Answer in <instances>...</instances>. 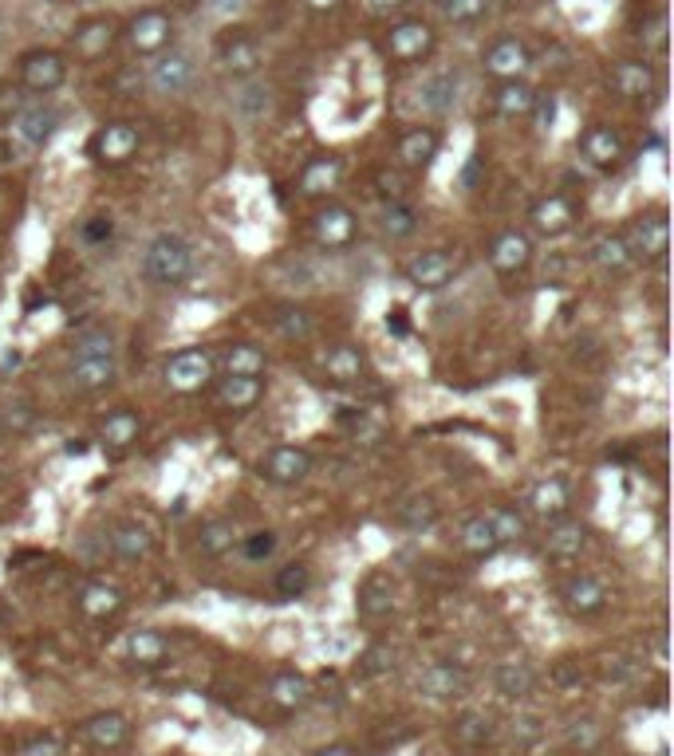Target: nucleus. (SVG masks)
Masks as SVG:
<instances>
[{"instance_id":"1","label":"nucleus","mask_w":674,"mask_h":756,"mask_svg":"<svg viewBox=\"0 0 674 756\" xmlns=\"http://www.w3.org/2000/svg\"><path fill=\"white\" fill-rule=\"evenodd\" d=\"M142 268H146V276H150L154 284L174 288V284H182V280L194 272V249H190V241L178 237V233H158V237L146 245Z\"/></svg>"},{"instance_id":"2","label":"nucleus","mask_w":674,"mask_h":756,"mask_svg":"<svg viewBox=\"0 0 674 756\" xmlns=\"http://www.w3.org/2000/svg\"><path fill=\"white\" fill-rule=\"evenodd\" d=\"M217 375V359L205 351V347H182L178 355L166 359V386L178 390V394H194L209 386Z\"/></svg>"},{"instance_id":"3","label":"nucleus","mask_w":674,"mask_h":756,"mask_svg":"<svg viewBox=\"0 0 674 756\" xmlns=\"http://www.w3.org/2000/svg\"><path fill=\"white\" fill-rule=\"evenodd\" d=\"M631 260H663L667 245H671V225H667V213H643L627 225L623 233Z\"/></svg>"},{"instance_id":"4","label":"nucleus","mask_w":674,"mask_h":756,"mask_svg":"<svg viewBox=\"0 0 674 756\" xmlns=\"http://www.w3.org/2000/svg\"><path fill=\"white\" fill-rule=\"evenodd\" d=\"M138 142H142V134L135 123H107L91 138V158L99 166H123L138 154Z\"/></svg>"},{"instance_id":"5","label":"nucleus","mask_w":674,"mask_h":756,"mask_svg":"<svg viewBox=\"0 0 674 756\" xmlns=\"http://www.w3.org/2000/svg\"><path fill=\"white\" fill-rule=\"evenodd\" d=\"M355 229H359L355 213H351L347 205H339V201H328V205L316 209V217H312V237H316L320 249H328V252L347 249V245L355 241Z\"/></svg>"},{"instance_id":"6","label":"nucleus","mask_w":674,"mask_h":756,"mask_svg":"<svg viewBox=\"0 0 674 756\" xmlns=\"http://www.w3.org/2000/svg\"><path fill=\"white\" fill-rule=\"evenodd\" d=\"M458 272V256L450 249H426L418 252L410 264H406V280L418 288V292H438L454 280Z\"/></svg>"},{"instance_id":"7","label":"nucleus","mask_w":674,"mask_h":756,"mask_svg":"<svg viewBox=\"0 0 674 756\" xmlns=\"http://www.w3.org/2000/svg\"><path fill=\"white\" fill-rule=\"evenodd\" d=\"M312 473V453L300 445H272L261 457V477L272 485H300Z\"/></svg>"},{"instance_id":"8","label":"nucleus","mask_w":674,"mask_h":756,"mask_svg":"<svg viewBox=\"0 0 674 756\" xmlns=\"http://www.w3.org/2000/svg\"><path fill=\"white\" fill-rule=\"evenodd\" d=\"M68 79V63L60 52H28L20 60V83L36 95H52L56 87H64Z\"/></svg>"},{"instance_id":"9","label":"nucleus","mask_w":674,"mask_h":756,"mask_svg":"<svg viewBox=\"0 0 674 756\" xmlns=\"http://www.w3.org/2000/svg\"><path fill=\"white\" fill-rule=\"evenodd\" d=\"M127 36H131V48H135L138 56H154V52H162L170 44L174 20L166 12H158V8H146V12H138L135 20H131Z\"/></svg>"},{"instance_id":"10","label":"nucleus","mask_w":674,"mask_h":756,"mask_svg":"<svg viewBox=\"0 0 674 756\" xmlns=\"http://www.w3.org/2000/svg\"><path fill=\"white\" fill-rule=\"evenodd\" d=\"M115 371H119L115 355H71L68 386L79 390V394H95V390L115 382Z\"/></svg>"},{"instance_id":"11","label":"nucleus","mask_w":674,"mask_h":756,"mask_svg":"<svg viewBox=\"0 0 674 756\" xmlns=\"http://www.w3.org/2000/svg\"><path fill=\"white\" fill-rule=\"evenodd\" d=\"M150 91L154 95H182L190 83H194V60L186 52H170V56H158L150 63V75H146Z\"/></svg>"},{"instance_id":"12","label":"nucleus","mask_w":674,"mask_h":756,"mask_svg":"<svg viewBox=\"0 0 674 756\" xmlns=\"http://www.w3.org/2000/svg\"><path fill=\"white\" fill-rule=\"evenodd\" d=\"M529 260H533V241H529L521 229H505V233L493 237V245H489V264H493V272L517 276V272L529 268Z\"/></svg>"},{"instance_id":"13","label":"nucleus","mask_w":674,"mask_h":756,"mask_svg":"<svg viewBox=\"0 0 674 756\" xmlns=\"http://www.w3.org/2000/svg\"><path fill=\"white\" fill-rule=\"evenodd\" d=\"M107 548H111V556H115V560H123V564H138V560H146V556H150L154 536H150V528H146V524H138V520H115V524H111V532H107Z\"/></svg>"},{"instance_id":"14","label":"nucleus","mask_w":674,"mask_h":756,"mask_svg":"<svg viewBox=\"0 0 674 756\" xmlns=\"http://www.w3.org/2000/svg\"><path fill=\"white\" fill-rule=\"evenodd\" d=\"M588 548V528L580 520H552L548 524V536H544V556L556 560V564H568V560H580V552Z\"/></svg>"},{"instance_id":"15","label":"nucleus","mask_w":674,"mask_h":756,"mask_svg":"<svg viewBox=\"0 0 674 756\" xmlns=\"http://www.w3.org/2000/svg\"><path fill=\"white\" fill-rule=\"evenodd\" d=\"M560 599H564V607H568L576 619H588V615H600L607 607V587L596 575H572V579L560 587Z\"/></svg>"},{"instance_id":"16","label":"nucleus","mask_w":674,"mask_h":756,"mask_svg":"<svg viewBox=\"0 0 674 756\" xmlns=\"http://www.w3.org/2000/svg\"><path fill=\"white\" fill-rule=\"evenodd\" d=\"M434 48V28L426 20H399L387 32V52L395 60H418Z\"/></svg>"},{"instance_id":"17","label":"nucleus","mask_w":674,"mask_h":756,"mask_svg":"<svg viewBox=\"0 0 674 756\" xmlns=\"http://www.w3.org/2000/svg\"><path fill=\"white\" fill-rule=\"evenodd\" d=\"M355 607L363 619H387L395 611V579L387 571H371L363 583H359V595H355Z\"/></svg>"},{"instance_id":"18","label":"nucleus","mask_w":674,"mask_h":756,"mask_svg":"<svg viewBox=\"0 0 674 756\" xmlns=\"http://www.w3.org/2000/svg\"><path fill=\"white\" fill-rule=\"evenodd\" d=\"M529 221H533V229H537L540 237H560V233H568L576 225V205L564 193H548V197H540L537 205H533Z\"/></svg>"},{"instance_id":"19","label":"nucleus","mask_w":674,"mask_h":756,"mask_svg":"<svg viewBox=\"0 0 674 756\" xmlns=\"http://www.w3.org/2000/svg\"><path fill=\"white\" fill-rule=\"evenodd\" d=\"M265 398V378L261 375H221L217 378V402L225 410H253Z\"/></svg>"},{"instance_id":"20","label":"nucleus","mask_w":674,"mask_h":756,"mask_svg":"<svg viewBox=\"0 0 674 756\" xmlns=\"http://www.w3.org/2000/svg\"><path fill=\"white\" fill-rule=\"evenodd\" d=\"M525 67H529V48H525L521 40H513V36L497 40V44L485 52V71H489L493 79H521Z\"/></svg>"},{"instance_id":"21","label":"nucleus","mask_w":674,"mask_h":756,"mask_svg":"<svg viewBox=\"0 0 674 756\" xmlns=\"http://www.w3.org/2000/svg\"><path fill=\"white\" fill-rule=\"evenodd\" d=\"M418 690L426 693L430 701H454V697L466 693V674H462L454 662H434V666L422 670Z\"/></svg>"},{"instance_id":"22","label":"nucleus","mask_w":674,"mask_h":756,"mask_svg":"<svg viewBox=\"0 0 674 756\" xmlns=\"http://www.w3.org/2000/svg\"><path fill=\"white\" fill-rule=\"evenodd\" d=\"M83 737L95 745V749H119V745H127V737H131V721L123 717V713H115V709H107V713H95V717H87V725H83Z\"/></svg>"},{"instance_id":"23","label":"nucleus","mask_w":674,"mask_h":756,"mask_svg":"<svg viewBox=\"0 0 674 756\" xmlns=\"http://www.w3.org/2000/svg\"><path fill=\"white\" fill-rule=\"evenodd\" d=\"M611 87H615V95H623V99H643V95H651L655 91V71H651V63H639V60H623L611 67Z\"/></svg>"},{"instance_id":"24","label":"nucleus","mask_w":674,"mask_h":756,"mask_svg":"<svg viewBox=\"0 0 674 756\" xmlns=\"http://www.w3.org/2000/svg\"><path fill=\"white\" fill-rule=\"evenodd\" d=\"M71 44H75V52H79L83 60L103 56V52L115 44V20H111V16H91V20H83V24L75 28Z\"/></svg>"},{"instance_id":"25","label":"nucleus","mask_w":674,"mask_h":756,"mask_svg":"<svg viewBox=\"0 0 674 756\" xmlns=\"http://www.w3.org/2000/svg\"><path fill=\"white\" fill-rule=\"evenodd\" d=\"M418 103H422V111H430V115L454 111V103H458V75H454V71H434L430 79H422Z\"/></svg>"},{"instance_id":"26","label":"nucleus","mask_w":674,"mask_h":756,"mask_svg":"<svg viewBox=\"0 0 674 756\" xmlns=\"http://www.w3.org/2000/svg\"><path fill=\"white\" fill-rule=\"evenodd\" d=\"M79 611L87 619H111V615L123 611V591L103 583V579H91V583L79 587Z\"/></svg>"},{"instance_id":"27","label":"nucleus","mask_w":674,"mask_h":756,"mask_svg":"<svg viewBox=\"0 0 674 756\" xmlns=\"http://www.w3.org/2000/svg\"><path fill=\"white\" fill-rule=\"evenodd\" d=\"M221 67H225L229 75H253V71L261 67V44H257L253 36H245V32L225 36V44H221Z\"/></svg>"},{"instance_id":"28","label":"nucleus","mask_w":674,"mask_h":756,"mask_svg":"<svg viewBox=\"0 0 674 756\" xmlns=\"http://www.w3.org/2000/svg\"><path fill=\"white\" fill-rule=\"evenodd\" d=\"M339 178H343V162H339L336 154H320V158H312L304 170H300V193L304 197H320V193H328V189L339 186Z\"/></svg>"},{"instance_id":"29","label":"nucleus","mask_w":674,"mask_h":756,"mask_svg":"<svg viewBox=\"0 0 674 756\" xmlns=\"http://www.w3.org/2000/svg\"><path fill=\"white\" fill-rule=\"evenodd\" d=\"M324 375L332 378V382L351 386V382H359V378L367 375V359H363V351H359V347H351V343H336V347L324 355Z\"/></svg>"},{"instance_id":"30","label":"nucleus","mask_w":674,"mask_h":756,"mask_svg":"<svg viewBox=\"0 0 674 756\" xmlns=\"http://www.w3.org/2000/svg\"><path fill=\"white\" fill-rule=\"evenodd\" d=\"M529 504H533V512L544 516V520H560V516H568V508H572V493H568V485H564L560 477H548V481H537V485H533Z\"/></svg>"},{"instance_id":"31","label":"nucleus","mask_w":674,"mask_h":756,"mask_svg":"<svg viewBox=\"0 0 674 756\" xmlns=\"http://www.w3.org/2000/svg\"><path fill=\"white\" fill-rule=\"evenodd\" d=\"M580 150L588 162L596 166H615L623 158V138L611 130V126H588L584 138H580Z\"/></svg>"},{"instance_id":"32","label":"nucleus","mask_w":674,"mask_h":756,"mask_svg":"<svg viewBox=\"0 0 674 756\" xmlns=\"http://www.w3.org/2000/svg\"><path fill=\"white\" fill-rule=\"evenodd\" d=\"M434 154H438V130H430V126H414V130H406L403 138H399V158L410 170L430 166Z\"/></svg>"},{"instance_id":"33","label":"nucleus","mask_w":674,"mask_h":756,"mask_svg":"<svg viewBox=\"0 0 674 756\" xmlns=\"http://www.w3.org/2000/svg\"><path fill=\"white\" fill-rule=\"evenodd\" d=\"M493 686H497V693H501L505 701H521V697L533 693L537 674H533L529 662H501V666L493 670Z\"/></svg>"},{"instance_id":"34","label":"nucleus","mask_w":674,"mask_h":756,"mask_svg":"<svg viewBox=\"0 0 674 756\" xmlns=\"http://www.w3.org/2000/svg\"><path fill=\"white\" fill-rule=\"evenodd\" d=\"M138 434H142V418H138L135 410H127V406L111 410V414L103 418V430H99L103 445H111V449H127V445H135Z\"/></svg>"},{"instance_id":"35","label":"nucleus","mask_w":674,"mask_h":756,"mask_svg":"<svg viewBox=\"0 0 674 756\" xmlns=\"http://www.w3.org/2000/svg\"><path fill=\"white\" fill-rule=\"evenodd\" d=\"M533 99H537V91H533L525 79H501L497 91H493V107H497L505 119L529 115V111H533Z\"/></svg>"},{"instance_id":"36","label":"nucleus","mask_w":674,"mask_h":756,"mask_svg":"<svg viewBox=\"0 0 674 756\" xmlns=\"http://www.w3.org/2000/svg\"><path fill=\"white\" fill-rule=\"evenodd\" d=\"M269 697L280 705V709H304L308 697H312V686H308L304 674H296V670H280V674H272Z\"/></svg>"},{"instance_id":"37","label":"nucleus","mask_w":674,"mask_h":756,"mask_svg":"<svg viewBox=\"0 0 674 756\" xmlns=\"http://www.w3.org/2000/svg\"><path fill=\"white\" fill-rule=\"evenodd\" d=\"M233 544H237V528H233V520H225V516L205 520L202 528H198V552L209 556V560L229 556V552H233Z\"/></svg>"},{"instance_id":"38","label":"nucleus","mask_w":674,"mask_h":756,"mask_svg":"<svg viewBox=\"0 0 674 756\" xmlns=\"http://www.w3.org/2000/svg\"><path fill=\"white\" fill-rule=\"evenodd\" d=\"M269 323L276 327V335L288 339V343H304V339H312V331H316L312 315L304 312V308H296V304H280V308L269 315Z\"/></svg>"},{"instance_id":"39","label":"nucleus","mask_w":674,"mask_h":756,"mask_svg":"<svg viewBox=\"0 0 674 756\" xmlns=\"http://www.w3.org/2000/svg\"><path fill=\"white\" fill-rule=\"evenodd\" d=\"M217 363H221L225 375H265V363H269V359H265V351L253 347V343H229Z\"/></svg>"},{"instance_id":"40","label":"nucleus","mask_w":674,"mask_h":756,"mask_svg":"<svg viewBox=\"0 0 674 756\" xmlns=\"http://www.w3.org/2000/svg\"><path fill=\"white\" fill-rule=\"evenodd\" d=\"M454 737H458V745H466V749H481V745H489V741L497 737V725H493L489 713L470 709V713H462V717L454 721Z\"/></svg>"},{"instance_id":"41","label":"nucleus","mask_w":674,"mask_h":756,"mask_svg":"<svg viewBox=\"0 0 674 756\" xmlns=\"http://www.w3.org/2000/svg\"><path fill=\"white\" fill-rule=\"evenodd\" d=\"M56 126H60V111H52V107H32V111H24V115H20L16 130H20V138H24V142L44 146V142L56 134Z\"/></svg>"},{"instance_id":"42","label":"nucleus","mask_w":674,"mask_h":756,"mask_svg":"<svg viewBox=\"0 0 674 756\" xmlns=\"http://www.w3.org/2000/svg\"><path fill=\"white\" fill-rule=\"evenodd\" d=\"M462 548L470 552V556H489V552H497L501 544H497V532H493V524H489V516L481 512V516H470L466 524H462Z\"/></svg>"},{"instance_id":"43","label":"nucleus","mask_w":674,"mask_h":756,"mask_svg":"<svg viewBox=\"0 0 674 756\" xmlns=\"http://www.w3.org/2000/svg\"><path fill=\"white\" fill-rule=\"evenodd\" d=\"M592 260H596L604 272H623V268L635 264V260H631V249H627V241H623V233H604V237L592 245Z\"/></svg>"},{"instance_id":"44","label":"nucleus","mask_w":674,"mask_h":756,"mask_svg":"<svg viewBox=\"0 0 674 756\" xmlns=\"http://www.w3.org/2000/svg\"><path fill=\"white\" fill-rule=\"evenodd\" d=\"M166 638L158 634V630H135L131 638H127V658L131 662H138V666H158L162 658H166Z\"/></svg>"},{"instance_id":"45","label":"nucleus","mask_w":674,"mask_h":756,"mask_svg":"<svg viewBox=\"0 0 674 756\" xmlns=\"http://www.w3.org/2000/svg\"><path fill=\"white\" fill-rule=\"evenodd\" d=\"M379 225H383V233H387L391 241H403V237H410V233L418 229V213H414V205H406V201H387L383 213H379Z\"/></svg>"},{"instance_id":"46","label":"nucleus","mask_w":674,"mask_h":756,"mask_svg":"<svg viewBox=\"0 0 674 756\" xmlns=\"http://www.w3.org/2000/svg\"><path fill=\"white\" fill-rule=\"evenodd\" d=\"M233 107L245 119H265L272 111V87L269 83H241V91L233 95Z\"/></svg>"},{"instance_id":"47","label":"nucleus","mask_w":674,"mask_h":756,"mask_svg":"<svg viewBox=\"0 0 674 756\" xmlns=\"http://www.w3.org/2000/svg\"><path fill=\"white\" fill-rule=\"evenodd\" d=\"M485 516H489V524H493V532H497V544H513V540L529 536V520H525L517 508H509V504L489 508Z\"/></svg>"},{"instance_id":"48","label":"nucleus","mask_w":674,"mask_h":756,"mask_svg":"<svg viewBox=\"0 0 674 756\" xmlns=\"http://www.w3.org/2000/svg\"><path fill=\"white\" fill-rule=\"evenodd\" d=\"M395 516H399L403 528L422 532V528H434V520H438V504L430 501V497H410V501H403L399 508H395Z\"/></svg>"},{"instance_id":"49","label":"nucleus","mask_w":674,"mask_h":756,"mask_svg":"<svg viewBox=\"0 0 674 756\" xmlns=\"http://www.w3.org/2000/svg\"><path fill=\"white\" fill-rule=\"evenodd\" d=\"M71 355H115V335L107 327H87L75 335Z\"/></svg>"},{"instance_id":"50","label":"nucleus","mask_w":674,"mask_h":756,"mask_svg":"<svg viewBox=\"0 0 674 756\" xmlns=\"http://www.w3.org/2000/svg\"><path fill=\"white\" fill-rule=\"evenodd\" d=\"M308 583H312V571H308V564H284V567H280V575H276V591H280L284 599L304 595V591H308Z\"/></svg>"},{"instance_id":"51","label":"nucleus","mask_w":674,"mask_h":756,"mask_svg":"<svg viewBox=\"0 0 674 756\" xmlns=\"http://www.w3.org/2000/svg\"><path fill=\"white\" fill-rule=\"evenodd\" d=\"M568 749L580 756L596 753L600 749V725L596 721H572L568 725Z\"/></svg>"},{"instance_id":"52","label":"nucleus","mask_w":674,"mask_h":756,"mask_svg":"<svg viewBox=\"0 0 674 756\" xmlns=\"http://www.w3.org/2000/svg\"><path fill=\"white\" fill-rule=\"evenodd\" d=\"M0 422H4V430H12V434H28V430L36 426V410H32V402L16 398V402H8V406L0 410Z\"/></svg>"},{"instance_id":"53","label":"nucleus","mask_w":674,"mask_h":756,"mask_svg":"<svg viewBox=\"0 0 674 756\" xmlns=\"http://www.w3.org/2000/svg\"><path fill=\"white\" fill-rule=\"evenodd\" d=\"M489 4L493 0H442V12H446L450 24H473L489 12Z\"/></svg>"},{"instance_id":"54","label":"nucleus","mask_w":674,"mask_h":756,"mask_svg":"<svg viewBox=\"0 0 674 756\" xmlns=\"http://www.w3.org/2000/svg\"><path fill=\"white\" fill-rule=\"evenodd\" d=\"M276 532L272 528H261V532H249V536H241V552H245V560H253V564H261V560H269L272 552H276Z\"/></svg>"},{"instance_id":"55","label":"nucleus","mask_w":674,"mask_h":756,"mask_svg":"<svg viewBox=\"0 0 674 756\" xmlns=\"http://www.w3.org/2000/svg\"><path fill=\"white\" fill-rule=\"evenodd\" d=\"M79 233H83V241H87V245H107V241L115 237V221H111L107 213H95V217H87V221H83V229H79Z\"/></svg>"},{"instance_id":"56","label":"nucleus","mask_w":674,"mask_h":756,"mask_svg":"<svg viewBox=\"0 0 674 756\" xmlns=\"http://www.w3.org/2000/svg\"><path fill=\"white\" fill-rule=\"evenodd\" d=\"M395 666V650L391 646H371L363 658H359V670L363 674H383V670H391Z\"/></svg>"},{"instance_id":"57","label":"nucleus","mask_w":674,"mask_h":756,"mask_svg":"<svg viewBox=\"0 0 674 756\" xmlns=\"http://www.w3.org/2000/svg\"><path fill=\"white\" fill-rule=\"evenodd\" d=\"M533 123H537V130H548V126L556 123V95H537L533 99Z\"/></svg>"},{"instance_id":"58","label":"nucleus","mask_w":674,"mask_h":756,"mask_svg":"<svg viewBox=\"0 0 674 756\" xmlns=\"http://www.w3.org/2000/svg\"><path fill=\"white\" fill-rule=\"evenodd\" d=\"M20 756H64V749L52 741V737H44V741H32V745H24L20 749Z\"/></svg>"},{"instance_id":"59","label":"nucleus","mask_w":674,"mask_h":756,"mask_svg":"<svg viewBox=\"0 0 674 756\" xmlns=\"http://www.w3.org/2000/svg\"><path fill=\"white\" fill-rule=\"evenodd\" d=\"M517 737H521V741H537L540 717H521V721H517Z\"/></svg>"},{"instance_id":"60","label":"nucleus","mask_w":674,"mask_h":756,"mask_svg":"<svg viewBox=\"0 0 674 756\" xmlns=\"http://www.w3.org/2000/svg\"><path fill=\"white\" fill-rule=\"evenodd\" d=\"M367 4H371L375 16H391V12H403L410 0H367Z\"/></svg>"},{"instance_id":"61","label":"nucleus","mask_w":674,"mask_h":756,"mask_svg":"<svg viewBox=\"0 0 674 756\" xmlns=\"http://www.w3.org/2000/svg\"><path fill=\"white\" fill-rule=\"evenodd\" d=\"M379 186H383V193H387L391 201H399V193H403V182H399V174H379Z\"/></svg>"},{"instance_id":"62","label":"nucleus","mask_w":674,"mask_h":756,"mask_svg":"<svg viewBox=\"0 0 674 756\" xmlns=\"http://www.w3.org/2000/svg\"><path fill=\"white\" fill-rule=\"evenodd\" d=\"M316 756H355V749H351V745H328V749H320Z\"/></svg>"},{"instance_id":"63","label":"nucleus","mask_w":674,"mask_h":756,"mask_svg":"<svg viewBox=\"0 0 674 756\" xmlns=\"http://www.w3.org/2000/svg\"><path fill=\"white\" fill-rule=\"evenodd\" d=\"M308 4H312V8H336L339 0H308Z\"/></svg>"},{"instance_id":"64","label":"nucleus","mask_w":674,"mask_h":756,"mask_svg":"<svg viewBox=\"0 0 674 756\" xmlns=\"http://www.w3.org/2000/svg\"><path fill=\"white\" fill-rule=\"evenodd\" d=\"M438 4H442V0H438Z\"/></svg>"}]
</instances>
